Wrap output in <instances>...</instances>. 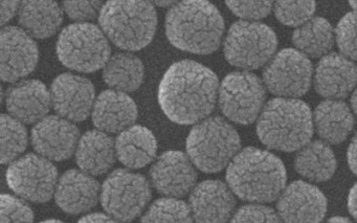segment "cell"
I'll return each mask as SVG.
<instances>
[{"mask_svg": "<svg viewBox=\"0 0 357 223\" xmlns=\"http://www.w3.org/2000/svg\"><path fill=\"white\" fill-rule=\"evenodd\" d=\"M218 93V78L212 70L183 60L165 72L158 87V103L172 122L196 125L212 114Z\"/></svg>", "mask_w": 357, "mask_h": 223, "instance_id": "1", "label": "cell"}, {"mask_svg": "<svg viewBox=\"0 0 357 223\" xmlns=\"http://www.w3.org/2000/svg\"><path fill=\"white\" fill-rule=\"evenodd\" d=\"M227 183L237 197L254 203L275 201L286 187L285 166L275 154L248 147L227 167Z\"/></svg>", "mask_w": 357, "mask_h": 223, "instance_id": "2", "label": "cell"}, {"mask_svg": "<svg viewBox=\"0 0 357 223\" xmlns=\"http://www.w3.org/2000/svg\"><path fill=\"white\" fill-rule=\"evenodd\" d=\"M166 35L176 49L210 55L220 47L225 20L208 1L187 0L175 3L166 16Z\"/></svg>", "mask_w": 357, "mask_h": 223, "instance_id": "3", "label": "cell"}, {"mask_svg": "<svg viewBox=\"0 0 357 223\" xmlns=\"http://www.w3.org/2000/svg\"><path fill=\"white\" fill-rule=\"evenodd\" d=\"M313 114L305 102L275 98L263 108L257 123L261 143L278 151H298L311 141Z\"/></svg>", "mask_w": 357, "mask_h": 223, "instance_id": "4", "label": "cell"}, {"mask_svg": "<svg viewBox=\"0 0 357 223\" xmlns=\"http://www.w3.org/2000/svg\"><path fill=\"white\" fill-rule=\"evenodd\" d=\"M99 24L114 45L135 52L151 43L158 28V15L147 1L112 0L102 8Z\"/></svg>", "mask_w": 357, "mask_h": 223, "instance_id": "5", "label": "cell"}, {"mask_svg": "<svg viewBox=\"0 0 357 223\" xmlns=\"http://www.w3.org/2000/svg\"><path fill=\"white\" fill-rule=\"evenodd\" d=\"M185 147L196 168L217 173L229 167L239 153L241 139L233 125L220 116H212L192 128Z\"/></svg>", "mask_w": 357, "mask_h": 223, "instance_id": "6", "label": "cell"}, {"mask_svg": "<svg viewBox=\"0 0 357 223\" xmlns=\"http://www.w3.org/2000/svg\"><path fill=\"white\" fill-rule=\"evenodd\" d=\"M109 43L101 29L93 24H74L60 33L57 56L63 66L80 72L101 70L110 59Z\"/></svg>", "mask_w": 357, "mask_h": 223, "instance_id": "7", "label": "cell"}, {"mask_svg": "<svg viewBox=\"0 0 357 223\" xmlns=\"http://www.w3.org/2000/svg\"><path fill=\"white\" fill-rule=\"evenodd\" d=\"M277 47L273 29L261 22L240 20L229 28L223 52L231 66L248 72L268 64Z\"/></svg>", "mask_w": 357, "mask_h": 223, "instance_id": "8", "label": "cell"}, {"mask_svg": "<svg viewBox=\"0 0 357 223\" xmlns=\"http://www.w3.org/2000/svg\"><path fill=\"white\" fill-rule=\"evenodd\" d=\"M151 196V187L145 176L118 169L104 181L100 198L107 215L119 222L128 223L143 213Z\"/></svg>", "mask_w": 357, "mask_h": 223, "instance_id": "9", "label": "cell"}, {"mask_svg": "<svg viewBox=\"0 0 357 223\" xmlns=\"http://www.w3.org/2000/svg\"><path fill=\"white\" fill-rule=\"evenodd\" d=\"M266 87L250 72L227 75L219 86L218 102L222 114L231 122L250 125L264 108Z\"/></svg>", "mask_w": 357, "mask_h": 223, "instance_id": "10", "label": "cell"}, {"mask_svg": "<svg viewBox=\"0 0 357 223\" xmlns=\"http://www.w3.org/2000/svg\"><path fill=\"white\" fill-rule=\"evenodd\" d=\"M55 164L39 154H26L10 164L7 183L10 189L28 201L43 203L55 195L58 183Z\"/></svg>", "mask_w": 357, "mask_h": 223, "instance_id": "11", "label": "cell"}, {"mask_svg": "<svg viewBox=\"0 0 357 223\" xmlns=\"http://www.w3.org/2000/svg\"><path fill=\"white\" fill-rule=\"evenodd\" d=\"M312 63L298 49H284L273 56L263 72L265 87L278 98L296 99L311 86Z\"/></svg>", "mask_w": 357, "mask_h": 223, "instance_id": "12", "label": "cell"}, {"mask_svg": "<svg viewBox=\"0 0 357 223\" xmlns=\"http://www.w3.org/2000/svg\"><path fill=\"white\" fill-rule=\"evenodd\" d=\"M52 107L58 116L82 122L93 112L95 86L89 79L74 74L59 75L51 89Z\"/></svg>", "mask_w": 357, "mask_h": 223, "instance_id": "13", "label": "cell"}, {"mask_svg": "<svg viewBox=\"0 0 357 223\" xmlns=\"http://www.w3.org/2000/svg\"><path fill=\"white\" fill-rule=\"evenodd\" d=\"M152 187L169 198H181L193 191L197 181L195 166L181 151L164 152L150 169Z\"/></svg>", "mask_w": 357, "mask_h": 223, "instance_id": "14", "label": "cell"}, {"mask_svg": "<svg viewBox=\"0 0 357 223\" xmlns=\"http://www.w3.org/2000/svg\"><path fill=\"white\" fill-rule=\"evenodd\" d=\"M277 213L282 223H321L327 213V199L319 187L296 180L278 198Z\"/></svg>", "mask_w": 357, "mask_h": 223, "instance_id": "15", "label": "cell"}, {"mask_svg": "<svg viewBox=\"0 0 357 223\" xmlns=\"http://www.w3.org/2000/svg\"><path fill=\"white\" fill-rule=\"evenodd\" d=\"M1 79L14 83L30 75L39 59L38 47L34 39L22 29L6 26L0 33Z\"/></svg>", "mask_w": 357, "mask_h": 223, "instance_id": "16", "label": "cell"}, {"mask_svg": "<svg viewBox=\"0 0 357 223\" xmlns=\"http://www.w3.org/2000/svg\"><path fill=\"white\" fill-rule=\"evenodd\" d=\"M33 147L39 155L55 162L68 160L80 141L78 127L58 116H47L35 125L31 134Z\"/></svg>", "mask_w": 357, "mask_h": 223, "instance_id": "17", "label": "cell"}, {"mask_svg": "<svg viewBox=\"0 0 357 223\" xmlns=\"http://www.w3.org/2000/svg\"><path fill=\"white\" fill-rule=\"evenodd\" d=\"M235 206V194L220 180L202 181L190 193L194 223H227L233 217Z\"/></svg>", "mask_w": 357, "mask_h": 223, "instance_id": "18", "label": "cell"}, {"mask_svg": "<svg viewBox=\"0 0 357 223\" xmlns=\"http://www.w3.org/2000/svg\"><path fill=\"white\" fill-rule=\"evenodd\" d=\"M357 85V66L342 54H328L315 68V91L327 100L344 99Z\"/></svg>", "mask_w": 357, "mask_h": 223, "instance_id": "19", "label": "cell"}, {"mask_svg": "<svg viewBox=\"0 0 357 223\" xmlns=\"http://www.w3.org/2000/svg\"><path fill=\"white\" fill-rule=\"evenodd\" d=\"M100 193V183L93 175L81 170H68L58 180L54 196L63 212L79 215L95 208Z\"/></svg>", "mask_w": 357, "mask_h": 223, "instance_id": "20", "label": "cell"}, {"mask_svg": "<svg viewBox=\"0 0 357 223\" xmlns=\"http://www.w3.org/2000/svg\"><path fill=\"white\" fill-rule=\"evenodd\" d=\"M6 106L10 116L20 122L37 124L51 109V93L39 80L20 81L7 91Z\"/></svg>", "mask_w": 357, "mask_h": 223, "instance_id": "21", "label": "cell"}, {"mask_svg": "<svg viewBox=\"0 0 357 223\" xmlns=\"http://www.w3.org/2000/svg\"><path fill=\"white\" fill-rule=\"evenodd\" d=\"M137 104L127 93L108 89L96 99L91 118L93 125L106 133H121L137 120Z\"/></svg>", "mask_w": 357, "mask_h": 223, "instance_id": "22", "label": "cell"}, {"mask_svg": "<svg viewBox=\"0 0 357 223\" xmlns=\"http://www.w3.org/2000/svg\"><path fill=\"white\" fill-rule=\"evenodd\" d=\"M75 154L81 171L100 176L107 173L116 162V141L103 131H87L80 137Z\"/></svg>", "mask_w": 357, "mask_h": 223, "instance_id": "23", "label": "cell"}, {"mask_svg": "<svg viewBox=\"0 0 357 223\" xmlns=\"http://www.w3.org/2000/svg\"><path fill=\"white\" fill-rule=\"evenodd\" d=\"M313 124L325 143L337 145L352 132L354 116L352 109L340 100H326L315 108Z\"/></svg>", "mask_w": 357, "mask_h": 223, "instance_id": "24", "label": "cell"}, {"mask_svg": "<svg viewBox=\"0 0 357 223\" xmlns=\"http://www.w3.org/2000/svg\"><path fill=\"white\" fill-rule=\"evenodd\" d=\"M116 151V158L126 168L137 170L153 162L158 153V141L149 129L133 125L119 134Z\"/></svg>", "mask_w": 357, "mask_h": 223, "instance_id": "25", "label": "cell"}, {"mask_svg": "<svg viewBox=\"0 0 357 223\" xmlns=\"http://www.w3.org/2000/svg\"><path fill=\"white\" fill-rule=\"evenodd\" d=\"M18 20L32 38L54 36L63 22V12L55 1H24L18 11Z\"/></svg>", "mask_w": 357, "mask_h": 223, "instance_id": "26", "label": "cell"}, {"mask_svg": "<svg viewBox=\"0 0 357 223\" xmlns=\"http://www.w3.org/2000/svg\"><path fill=\"white\" fill-rule=\"evenodd\" d=\"M294 168L301 176L308 180L325 183L335 173V154L329 144L310 141L296 153Z\"/></svg>", "mask_w": 357, "mask_h": 223, "instance_id": "27", "label": "cell"}, {"mask_svg": "<svg viewBox=\"0 0 357 223\" xmlns=\"http://www.w3.org/2000/svg\"><path fill=\"white\" fill-rule=\"evenodd\" d=\"M142 60L131 53L114 54L104 66L103 79L108 86L122 93L137 91L144 82Z\"/></svg>", "mask_w": 357, "mask_h": 223, "instance_id": "28", "label": "cell"}, {"mask_svg": "<svg viewBox=\"0 0 357 223\" xmlns=\"http://www.w3.org/2000/svg\"><path fill=\"white\" fill-rule=\"evenodd\" d=\"M334 41L335 31L327 20L321 17L312 18L292 34L294 47L307 57H325L333 47Z\"/></svg>", "mask_w": 357, "mask_h": 223, "instance_id": "29", "label": "cell"}, {"mask_svg": "<svg viewBox=\"0 0 357 223\" xmlns=\"http://www.w3.org/2000/svg\"><path fill=\"white\" fill-rule=\"evenodd\" d=\"M28 131L24 123L10 114L1 116V164H12L28 146Z\"/></svg>", "mask_w": 357, "mask_h": 223, "instance_id": "30", "label": "cell"}, {"mask_svg": "<svg viewBox=\"0 0 357 223\" xmlns=\"http://www.w3.org/2000/svg\"><path fill=\"white\" fill-rule=\"evenodd\" d=\"M189 204L177 198H160L142 217L141 223H193Z\"/></svg>", "mask_w": 357, "mask_h": 223, "instance_id": "31", "label": "cell"}, {"mask_svg": "<svg viewBox=\"0 0 357 223\" xmlns=\"http://www.w3.org/2000/svg\"><path fill=\"white\" fill-rule=\"evenodd\" d=\"M275 17L281 24L300 28L312 20L315 12L314 1H278L273 6Z\"/></svg>", "mask_w": 357, "mask_h": 223, "instance_id": "32", "label": "cell"}, {"mask_svg": "<svg viewBox=\"0 0 357 223\" xmlns=\"http://www.w3.org/2000/svg\"><path fill=\"white\" fill-rule=\"evenodd\" d=\"M335 40L342 56L357 61V13L346 14L338 22Z\"/></svg>", "mask_w": 357, "mask_h": 223, "instance_id": "33", "label": "cell"}, {"mask_svg": "<svg viewBox=\"0 0 357 223\" xmlns=\"http://www.w3.org/2000/svg\"><path fill=\"white\" fill-rule=\"evenodd\" d=\"M1 223H34L32 208L20 198L1 196Z\"/></svg>", "mask_w": 357, "mask_h": 223, "instance_id": "34", "label": "cell"}, {"mask_svg": "<svg viewBox=\"0 0 357 223\" xmlns=\"http://www.w3.org/2000/svg\"><path fill=\"white\" fill-rule=\"evenodd\" d=\"M229 223H282L277 210L261 203L248 204L240 208Z\"/></svg>", "mask_w": 357, "mask_h": 223, "instance_id": "35", "label": "cell"}, {"mask_svg": "<svg viewBox=\"0 0 357 223\" xmlns=\"http://www.w3.org/2000/svg\"><path fill=\"white\" fill-rule=\"evenodd\" d=\"M227 8L238 17L245 22L263 20L271 14V1H227Z\"/></svg>", "mask_w": 357, "mask_h": 223, "instance_id": "36", "label": "cell"}, {"mask_svg": "<svg viewBox=\"0 0 357 223\" xmlns=\"http://www.w3.org/2000/svg\"><path fill=\"white\" fill-rule=\"evenodd\" d=\"M101 1H64L63 10L77 24H89L101 13Z\"/></svg>", "mask_w": 357, "mask_h": 223, "instance_id": "37", "label": "cell"}, {"mask_svg": "<svg viewBox=\"0 0 357 223\" xmlns=\"http://www.w3.org/2000/svg\"><path fill=\"white\" fill-rule=\"evenodd\" d=\"M20 7L18 1H1V26H5L15 16Z\"/></svg>", "mask_w": 357, "mask_h": 223, "instance_id": "38", "label": "cell"}, {"mask_svg": "<svg viewBox=\"0 0 357 223\" xmlns=\"http://www.w3.org/2000/svg\"><path fill=\"white\" fill-rule=\"evenodd\" d=\"M347 160L350 167L351 171L357 175V134L353 137L349 145L348 152H347Z\"/></svg>", "mask_w": 357, "mask_h": 223, "instance_id": "39", "label": "cell"}, {"mask_svg": "<svg viewBox=\"0 0 357 223\" xmlns=\"http://www.w3.org/2000/svg\"><path fill=\"white\" fill-rule=\"evenodd\" d=\"M78 223H120L116 219L110 217L109 215L101 214V213H93L87 215L79 220Z\"/></svg>", "mask_w": 357, "mask_h": 223, "instance_id": "40", "label": "cell"}, {"mask_svg": "<svg viewBox=\"0 0 357 223\" xmlns=\"http://www.w3.org/2000/svg\"><path fill=\"white\" fill-rule=\"evenodd\" d=\"M348 210L357 222V183L351 187L348 195Z\"/></svg>", "mask_w": 357, "mask_h": 223, "instance_id": "41", "label": "cell"}, {"mask_svg": "<svg viewBox=\"0 0 357 223\" xmlns=\"http://www.w3.org/2000/svg\"><path fill=\"white\" fill-rule=\"evenodd\" d=\"M325 223H353L350 219L346 218V217L342 216H334L330 218L329 220L326 221Z\"/></svg>", "mask_w": 357, "mask_h": 223, "instance_id": "42", "label": "cell"}, {"mask_svg": "<svg viewBox=\"0 0 357 223\" xmlns=\"http://www.w3.org/2000/svg\"><path fill=\"white\" fill-rule=\"evenodd\" d=\"M351 108H352L353 114L357 116V89L353 91L352 97H351Z\"/></svg>", "mask_w": 357, "mask_h": 223, "instance_id": "43", "label": "cell"}, {"mask_svg": "<svg viewBox=\"0 0 357 223\" xmlns=\"http://www.w3.org/2000/svg\"><path fill=\"white\" fill-rule=\"evenodd\" d=\"M156 5H158V7H170V6L175 5L176 3H172V1H156Z\"/></svg>", "mask_w": 357, "mask_h": 223, "instance_id": "44", "label": "cell"}, {"mask_svg": "<svg viewBox=\"0 0 357 223\" xmlns=\"http://www.w3.org/2000/svg\"><path fill=\"white\" fill-rule=\"evenodd\" d=\"M39 223H64V222H62V221H60V220H56V219H51V220H45V221H43V222H39Z\"/></svg>", "mask_w": 357, "mask_h": 223, "instance_id": "45", "label": "cell"}, {"mask_svg": "<svg viewBox=\"0 0 357 223\" xmlns=\"http://www.w3.org/2000/svg\"><path fill=\"white\" fill-rule=\"evenodd\" d=\"M351 8L354 10L355 13H357V1H350Z\"/></svg>", "mask_w": 357, "mask_h": 223, "instance_id": "46", "label": "cell"}]
</instances>
